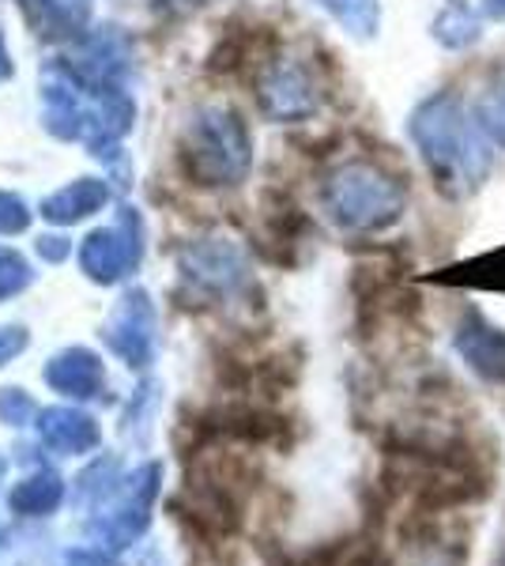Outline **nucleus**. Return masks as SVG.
<instances>
[{
    "mask_svg": "<svg viewBox=\"0 0 505 566\" xmlns=\"http://www.w3.org/2000/svg\"><path fill=\"white\" fill-rule=\"evenodd\" d=\"M34 212L27 208V200L20 193H8V189H0V234L4 239H15V234H23L27 227H31Z\"/></svg>",
    "mask_w": 505,
    "mask_h": 566,
    "instance_id": "b1692460",
    "label": "nucleus"
},
{
    "mask_svg": "<svg viewBox=\"0 0 505 566\" xmlns=\"http://www.w3.org/2000/svg\"><path fill=\"white\" fill-rule=\"evenodd\" d=\"M31 283H34L31 261H27L23 253H15V250H0V303L23 295Z\"/></svg>",
    "mask_w": 505,
    "mask_h": 566,
    "instance_id": "4be33fe9",
    "label": "nucleus"
},
{
    "mask_svg": "<svg viewBox=\"0 0 505 566\" xmlns=\"http://www.w3.org/2000/svg\"><path fill=\"white\" fill-rule=\"evenodd\" d=\"M442 283H456V287H486L505 291V250H494L486 258H475L461 264V269L442 272Z\"/></svg>",
    "mask_w": 505,
    "mask_h": 566,
    "instance_id": "a211bd4d",
    "label": "nucleus"
},
{
    "mask_svg": "<svg viewBox=\"0 0 505 566\" xmlns=\"http://www.w3.org/2000/svg\"><path fill=\"white\" fill-rule=\"evenodd\" d=\"M155 392H159V386H155V381H144V386L133 392V405H128L125 423H122V431H125V434L144 431V427H148V419H151V405H155Z\"/></svg>",
    "mask_w": 505,
    "mask_h": 566,
    "instance_id": "393cba45",
    "label": "nucleus"
},
{
    "mask_svg": "<svg viewBox=\"0 0 505 566\" xmlns=\"http://www.w3.org/2000/svg\"><path fill=\"white\" fill-rule=\"evenodd\" d=\"M64 502V480L53 469H34L8 491V510L15 517H50Z\"/></svg>",
    "mask_w": 505,
    "mask_h": 566,
    "instance_id": "dca6fc26",
    "label": "nucleus"
},
{
    "mask_svg": "<svg viewBox=\"0 0 505 566\" xmlns=\"http://www.w3.org/2000/svg\"><path fill=\"white\" fill-rule=\"evenodd\" d=\"M39 442L57 458H87L103 446V427L98 419L76 405H50L34 416Z\"/></svg>",
    "mask_w": 505,
    "mask_h": 566,
    "instance_id": "f8f14e48",
    "label": "nucleus"
},
{
    "mask_svg": "<svg viewBox=\"0 0 505 566\" xmlns=\"http://www.w3.org/2000/svg\"><path fill=\"white\" fill-rule=\"evenodd\" d=\"M27 344H31V333H27L23 325H0V367L20 359L27 352Z\"/></svg>",
    "mask_w": 505,
    "mask_h": 566,
    "instance_id": "bb28decb",
    "label": "nucleus"
},
{
    "mask_svg": "<svg viewBox=\"0 0 505 566\" xmlns=\"http://www.w3.org/2000/svg\"><path fill=\"white\" fill-rule=\"evenodd\" d=\"M314 4L325 8L347 34H355V39H374L381 27L378 0H314Z\"/></svg>",
    "mask_w": 505,
    "mask_h": 566,
    "instance_id": "f3484780",
    "label": "nucleus"
},
{
    "mask_svg": "<svg viewBox=\"0 0 505 566\" xmlns=\"http://www.w3.org/2000/svg\"><path fill=\"white\" fill-rule=\"evenodd\" d=\"M256 106L272 122H306L320 109V84L302 57L280 53L256 69Z\"/></svg>",
    "mask_w": 505,
    "mask_h": 566,
    "instance_id": "0eeeda50",
    "label": "nucleus"
},
{
    "mask_svg": "<svg viewBox=\"0 0 505 566\" xmlns=\"http://www.w3.org/2000/svg\"><path fill=\"white\" fill-rule=\"evenodd\" d=\"M434 39L449 45V50H461V45H472L480 39V20H475L472 12H467L464 4H453L445 8L442 15L434 20Z\"/></svg>",
    "mask_w": 505,
    "mask_h": 566,
    "instance_id": "aec40b11",
    "label": "nucleus"
},
{
    "mask_svg": "<svg viewBox=\"0 0 505 566\" xmlns=\"http://www.w3.org/2000/svg\"><path fill=\"white\" fill-rule=\"evenodd\" d=\"M34 253H39L45 264H61L72 258V239H64V234H42V239L34 242Z\"/></svg>",
    "mask_w": 505,
    "mask_h": 566,
    "instance_id": "cd10ccee",
    "label": "nucleus"
},
{
    "mask_svg": "<svg viewBox=\"0 0 505 566\" xmlns=\"http://www.w3.org/2000/svg\"><path fill=\"white\" fill-rule=\"evenodd\" d=\"M498 566H505V552H502V555H498Z\"/></svg>",
    "mask_w": 505,
    "mask_h": 566,
    "instance_id": "2f4dec72",
    "label": "nucleus"
},
{
    "mask_svg": "<svg viewBox=\"0 0 505 566\" xmlns=\"http://www.w3.org/2000/svg\"><path fill=\"white\" fill-rule=\"evenodd\" d=\"M453 4H461V0H453Z\"/></svg>",
    "mask_w": 505,
    "mask_h": 566,
    "instance_id": "473e14b6",
    "label": "nucleus"
},
{
    "mask_svg": "<svg viewBox=\"0 0 505 566\" xmlns=\"http://www.w3.org/2000/svg\"><path fill=\"white\" fill-rule=\"evenodd\" d=\"M320 208L339 231L378 234L408 208L403 181L374 159H344L320 181Z\"/></svg>",
    "mask_w": 505,
    "mask_h": 566,
    "instance_id": "7ed1b4c3",
    "label": "nucleus"
},
{
    "mask_svg": "<svg viewBox=\"0 0 505 566\" xmlns=\"http://www.w3.org/2000/svg\"><path fill=\"white\" fill-rule=\"evenodd\" d=\"M109 197H114L109 193V181L87 175V178H76V181H69V186L53 189L39 205V216L53 227H76V223H84V219L103 212L109 205Z\"/></svg>",
    "mask_w": 505,
    "mask_h": 566,
    "instance_id": "2eb2a0df",
    "label": "nucleus"
},
{
    "mask_svg": "<svg viewBox=\"0 0 505 566\" xmlns=\"http://www.w3.org/2000/svg\"><path fill=\"white\" fill-rule=\"evenodd\" d=\"M98 336L128 370H148L159 352V310H155L151 291L128 287L109 310Z\"/></svg>",
    "mask_w": 505,
    "mask_h": 566,
    "instance_id": "6e6552de",
    "label": "nucleus"
},
{
    "mask_svg": "<svg viewBox=\"0 0 505 566\" xmlns=\"http://www.w3.org/2000/svg\"><path fill=\"white\" fill-rule=\"evenodd\" d=\"M20 8L34 39L50 45L80 42L91 31V0H20Z\"/></svg>",
    "mask_w": 505,
    "mask_h": 566,
    "instance_id": "4468645a",
    "label": "nucleus"
},
{
    "mask_svg": "<svg viewBox=\"0 0 505 566\" xmlns=\"http://www.w3.org/2000/svg\"><path fill=\"white\" fill-rule=\"evenodd\" d=\"M453 352L486 386H505V328L494 325L483 310L467 306L453 328Z\"/></svg>",
    "mask_w": 505,
    "mask_h": 566,
    "instance_id": "9d476101",
    "label": "nucleus"
},
{
    "mask_svg": "<svg viewBox=\"0 0 505 566\" xmlns=\"http://www.w3.org/2000/svg\"><path fill=\"white\" fill-rule=\"evenodd\" d=\"M53 566H125L109 547H64Z\"/></svg>",
    "mask_w": 505,
    "mask_h": 566,
    "instance_id": "a878e982",
    "label": "nucleus"
},
{
    "mask_svg": "<svg viewBox=\"0 0 505 566\" xmlns=\"http://www.w3.org/2000/svg\"><path fill=\"white\" fill-rule=\"evenodd\" d=\"M472 117L483 129L486 140H494L505 148V76L491 80V84L472 98Z\"/></svg>",
    "mask_w": 505,
    "mask_h": 566,
    "instance_id": "6ab92c4d",
    "label": "nucleus"
},
{
    "mask_svg": "<svg viewBox=\"0 0 505 566\" xmlns=\"http://www.w3.org/2000/svg\"><path fill=\"white\" fill-rule=\"evenodd\" d=\"M403 566H467V525L453 510H415L403 525Z\"/></svg>",
    "mask_w": 505,
    "mask_h": 566,
    "instance_id": "1a4fd4ad",
    "label": "nucleus"
},
{
    "mask_svg": "<svg viewBox=\"0 0 505 566\" xmlns=\"http://www.w3.org/2000/svg\"><path fill=\"white\" fill-rule=\"evenodd\" d=\"M4 472H8V461H4V453H0V483H4Z\"/></svg>",
    "mask_w": 505,
    "mask_h": 566,
    "instance_id": "7c9ffc66",
    "label": "nucleus"
},
{
    "mask_svg": "<svg viewBox=\"0 0 505 566\" xmlns=\"http://www.w3.org/2000/svg\"><path fill=\"white\" fill-rule=\"evenodd\" d=\"M181 170L200 189H234L253 170V136L231 106H200L178 140Z\"/></svg>",
    "mask_w": 505,
    "mask_h": 566,
    "instance_id": "f03ea898",
    "label": "nucleus"
},
{
    "mask_svg": "<svg viewBox=\"0 0 505 566\" xmlns=\"http://www.w3.org/2000/svg\"><path fill=\"white\" fill-rule=\"evenodd\" d=\"M159 495H162V464L144 461L125 480H117L106 491L103 502L91 506V514H95L87 522L91 541L98 547H109V552H125V547L140 544L151 528V514Z\"/></svg>",
    "mask_w": 505,
    "mask_h": 566,
    "instance_id": "20e7f679",
    "label": "nucleus"
},
{
    "mask_svg": "<svg viewBox=\"0 0 505 566\" xmlns=\"http://www.w3.org/2000/svg\"><path fill=\"white\" fill-rule=\"evenodd\" d=\"M69 65L91 84H128L136 69V50L122 27H95L76 42V57Z\"/></svg>",
    "mask_w": 505,
    "mask_h": 566,
    "instance_id": "9b49d317",
    "label": "nucleus"
},
{
    "mask_svg": "<svg viewBox=\"0 0 505 566\" xmlns=\"http://www.w3.org/2000/svg\"><path fill=\"white\" fill-rule=\"evenodd\" d=\"M408 133L445 193H472L491 175V144L456 95L427 98L411 114Z\"/></svg>",
    "mask_w": 505,
    "mask_h": 566,
    "instance_id": "f257e3e1",
    "label": "nucleus"
},
{
    "mask_svg": "<svg viewBox=\"0 0 505 566\" xmlns=\"http://www.w3.org/2000/svg\"><path fill=\"white\" fill-rule=\"evenodd\" d=\"M45 386H50L64 400H103L106 392V363L98 352L84 348V344H72L61 348L57 355H50L42 370Z\"/></svg>",
    "mask_w": 505,
    "mask_h": 566,
    "instance_id": "ddd939ff",
    "label": "nucleus"
},
{
    "mask_svg": "<svg viewBox=\"0 0 505 566\" xmlns=\"http://www.w3.org/2000/svg\"><path fill=\"white\" fill-rule=\"evenodd\" d=\"M122 480L117 476V458H98L91 469L80 472V480H76V502H87V506H95V502H103L106 499V491L114 488V483Z\"/></svg>",
    "mask_w": 505,
    "mask_h": 566,
    "instance_id": "412c9836",
    "label": "nucleus"
},
{
    "mask_svg": "<svg viewBox=\"0 0 505 566\" xmlns=\"http://www.w3.org/2000/svg\"><path fill=\"white\" fill-rule=\"evenodd\" d=\"M181 283L211 303H238L253 291V269L245 250L227 234H197L178 250Z\"/></svg>",
    "mask_w": 505,
    "mask_h": 566,
    "instance_id": "39448f33",
    "label": "nucleus"
},
{
    "mask_svg": "<svg viewBox=\"0 0 505 566\" xmlns=\"http://www.w3.org/2000/svg\"><path fill=\"white\" fill-rule=\"evenodd\" d=\"M15 76V61H12V53H8V45H4V31H0V84L4 80H12Z\"/></svg>",
    "mask_w": 505,
    "mask_h": 566,
    "instance_id": "c85d7f7f",
    "label": "nucleus"
},
{
    "mask_svg": "<svg viewBox=\"0 0 505 566\" xmlns=\"http://www.w3.org/2000/svg\"><path fill=\"white\" fill-rule=\"evenodd\" d=\"M144 250H148V227H144V216L136 205H122L114 216V223L95 227L76 250L80 272L98 283V287H114L125 276H133L144 261Z\"/></svg>",
    "mask_w": 505,
    "mask_h": 566,
    "instance_id": "423d86ee",
    "label": "nucleus"
},
{
    "mask_svg": "<svg viewBox=\"0 0 505 566\" xmlns=\"http://www.w3.org/2000/svg\"><path fill=\"white\" fill-rule=\"evenodd\" d=\"M34 416H39V405L31 392L23 386H0V423L20 431V427L34 423Z\"/></svg>",
    "mask_w": 505,
    "mask_h": 566,
    "instance_id": "5701e85b",
    "label": "nucleus"
},
{
    "mask_svg": "<svg viewBox=\"0 0 505 566\" xmlns=\"http://www.w3.org/2000/svg\"><path fill=\"white\" fill-rule=\"evenodd\" d=\"M486 12H491L494 20H505V0H486Z\"/></svg>",
    "mask_w": 505,
    "mask_h": 566,
    "instance_id": "c756f323",
    "label": "nucleus"
}]
</instances>
